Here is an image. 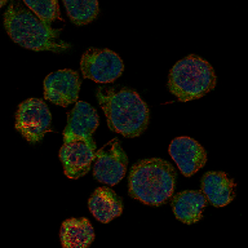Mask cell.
Returning a JSON list of instances; mask_svg holds the SVG:
<instances>
[{
    "label": "cell",
    "mask_w": 248,
    "mask_h": 248,
    "mask_svg": "<svg viewBox=\"0 0 248 248\" xmlns=\"http://www.w3.org/2000/svg\"><path fill=\"white\" fill-rule=\"evenodd\" d=\"M80 75L74 70H58L44 80V98L52 104L66 108L75 104L80 89Z\"/></svg>",
    "instance_id": "9"
},
{
    "label": "cell",
    "mask_w": 248,
    "mask_h": 248,
    "mask_svg": "<svg viewBox=\"0 0 248 248\" xmlns=\"http://www.w3.org/2000/svg\"><path fill=\"white\" fill-rule=\"evenodd\" d=\"M23 4L46 26L52 27L56 21H63L60 15V5L56 0H25Z\"/></svg>",
    "instance_id": "17"
},
{
    "label": "cell",
    "mask_w": 248,
    "mask_h": 248,
    "mask_svg": "<svg viewBox=\"0 0 248 248\" xmlns=\"http://www.w3.org/2000/svg\"><path fill=\"white\" fill-rule=\"evenodd\" d=\"M94 229L88 218L71 217L61 224L60 242L62 248H89L94 240Z\"/></svg>",
    "instance_id": "15"
},
{
    "label": "cell",
    "mask_w": 248,
    "mask_h": 248,
    "mask_svg": "<svg viewBox=\"0 0 248 248\" xmlns=\"http://www.w3.org/2000/svg\"><path fill=\"white\" fill-rule=\"evenodd\" d=\"M52 114L44 101L29 98L23 101L16 112V129L27 142H42L44 135L50 131Z\"/></svg>",
    "instance_id": "5"
},
{
    "label": "cell",
    "mask_w": 248,
    "mask_h": 248,
    "mask_svg": "<svg viewBox=\"0 0 248 248\" xmlns=\"http://www.w3.org/2000/svg\"><path fill=\"white\" fill-rule=\"evenodd\" d=\"M128 158L118 139L108 141L104 147L96 151L93 160V176L97 181L114 186L125 176Z\"/></svg>",
    "instance_id": "7"
},
{
    "label": "cell",
    "mask_w": 248,
    "mask_h": 248,
    "mask_svg": "<svg viewBox=\"0 0 248 248\" xmlns=\"http://www.w3.org/2000/svg\"><path fill=\"white\" fill-rule=\"evenodd\" d=\"M96 156V142L92 139H74L63 141L60 149L61 160L65 174L77 180L88 173Z\"/></svg>",
    "instance_id": "8"
},
{
    "label": "cell",
    "mask_w": 248,
    "mask_h": 248,
    "mask_svg": "<svg viewBox=\"0 0 248 248\" xmlns=\"http://www.w3.org/2000/svg\"><path fill=\"white\" fill-rule=\"evenodd\" d=\"M96 96L111 131L128 139L139 137L146 131L149 108L136 91L127 87H98Z\"/></svg>",
    "instance_id": "1"
},
{
    "label": "cell",
    "mask_w": 248,
    "mask_h": 248,
    "mask_svg": "<svg viewBox=\"0 0 248 248\" xmlns=\"http://www.w3.org/2000/svg\"><path fill=\"white\" fill-rule=\"evenodd\" d=\"M170 155L186 177L193 176L207 163V151L190 137H177L170 145Z\"/></svg>",
    "instance_id": "10"
},
{
    "label": "cell",
    "mask_w": 248,
    "mask_h": 248,
    "mask_svg": "<svg viewBox=\"0 0 248 248\" xmlns=\"http://www.w3.org/2000/svg\"><path fill=\"white\" fill-rule=\"evenodd\" d=\"M217 83L215 70L199 56L191 54L178 61L168 77V91L178 101L198 100L209 93Z\"/></svg>",
    "instance_id": "4"
},
{
    "label": "cell",
    "mask_w": 248,
    "mask_h": 248,
    "mask_svg": "<svg viewBox=\"0 0 248 248\" xmlns=\"http://www.w3.org/2000/svg\"><path fill=\"white\" fill-rule=\"evenodd\" d=\"M98 127V114L84 101H79L67 115L63 129V141L74 139H92Z\"/></svg>",
    "instance_id": "11"
},
{
    "label": "cell",
    "mask_w": 248,
    "mask_h": 248,
    "mask_svg": "<svg viewBox=\"0 0 248 248\" xmlns=\"http://www.w3.org/2000/svg\"><path fill=\"white\" fill-rule=\"evenodd\" d=\"M205 204L207 199L202 191L186 190L174 195L170 207L178 221L186 225H193L202 220Z\"/></svg>",
    "instance_id": "14"
},
{
    "label": "cell",
    "mask_w": 248,
    "mask_h": 248,
    "mask_svg": "<svg viewBox=\"0 0 248 248\" xmlns=\"http://www.w3.org/2000/svg\"><path fill=\"white\" fill-rule=\"evenodd\" d=\"M235 181L225 172H207L202 178V193L213 207L221 208L235 198Z\"/></svg>",
    "instance_id": "12"
},
{
    "label": "cell",
    "mask_w": 248,
    "mask_h": 248,
    "mask_svg": "<svg viewBox=\"0 0 248 248\" xmlns=\"http://www.w3.org/2000/svg\"><path fill=\"white\" fill-rule=\"evenodd\" d=\"M80 69L85 79L106 84L112 83L122 75L124 63L112 50L89 48L81 56Z\"/></svg>",
    "instance_id": "6"
},
{
    "label": "cell",
    "mask_w": 248,
    "mask_h": 248,
    "mask_svg": "<svg viewBox=\"0 0 248 248\" xmlns=\"http://www.w3.org/2000/svg\"><path fill=\"white\" fill-rule=\"evenodd\" d=\"M177 173L170 163L159 158L142 159L131 168L129 197L143 204L159 207L173 195Z\"/></svg>",
    "instance_id": "3"
},
{
    "label": "cell",
    "mask_w": 248,
    "mask_h": 248,
    "mask_svg": "<svg viewBox=\"0 0 248 248\" xmlns=\"http://www.w3.org/2000/svg\"><path fill=\"white\" fill-rule=\"evenodd\" d=\"M8 1H5V0H0V9L4 7V5H7Z\"/></svg>",
    "instance_id": "18"
},
{
    "label": "cell",
    "mask_w": 248,
    "mask_h": 248,
    "mask_svg": "<svg viewBox=\"0 0 248 248\" xmlns=\"http://www.w3.org/2000/svg\"><path fill=\"white\" fill-rule=\"evenodd\" d=\"M66 12L73 23L78 26L88 25L98 16V3L96 0H79V1H63Z\"/></svg>",
    "instance_id": "16"
},
{
    "label": "cell",
    "mask_w": 248,
    "mask_h": 248,
    "mask_svg": "<svg viewBox=\"0 0 248 248\" xmlns=\"http://www.w3.org/2000/svg\"><path fill=\"white\" fill-rule=\"evenodd\" d=\"M7 34L18 46L35 52L63 53L73 48L61 39V29H53L42 22L23 1H11L4 12Z\"/></svg>",
    "instance_id": "2"
},
{
    "label": "cell",
    "mask_w": 248,
    "mask_h": 248,
    "mask_svg": "<svg viewBox=\"0 0 248 248\" xmlns=\"http://www.w3.org/2000/svg\"><path fill=\"white\" fill-rule=\"evenodd\" d=\"M89 212L102 224H108L123 212V202L118 194L108 186L97 187L88 199Z\"/></svg>",
    "instance_id": "13"
}]
</instances>
